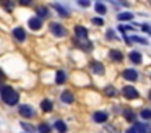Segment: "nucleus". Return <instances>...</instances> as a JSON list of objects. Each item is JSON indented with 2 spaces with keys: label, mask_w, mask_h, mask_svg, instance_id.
I'll list each match as a JSON object with an SVG mask.
<instances>
[{
  "label": "nucleus",
  "mask_w": 151,
  "mask_h": 133,
  "mask_svg": "<svg viewBox=\"0 0 151 133\" xmlns=\"http://www.w3.org/2000/svg\"><path fill=\"white\" fill-rule=\"evenodd\" d=\"M0 97L7 106H17L18 101H20L18 91L13 89L12 86H5V84H0Z\"/></svg>",
  "instance_id": "1"
},
{
  "label": "nucleus",
  "mask_w": 151,
  "mask_h": 133,
  "mask_svg": "<svg viewBox=\"0 0 151 133\" xmlns=\"http://www.w3.org/2000/svg\"><path fill=\"white\" fill-rule=\"evenodd\" d=\"M49 29H50V32H52L54 36H57V37H63V36L67 34V29L63 28L60 23H50Z\"/></svg>",
  "instance_id": "2"
},
{
  "label": "nucleus",
  "mask_w": 151,
  "mask_h": 133,
  "mask_svg": "<svg viewBox=\"0 0 151 133\" xmlns=\"http://www.w3.org/2000/svg\"><path fill=\"white\" fill-rule=\"evenodd\" d=\"M18 112H20V115L24 117V119H33L34 117V109L29 104H21V106L18 107Z\"/></svg>",
  "instance_id": "3"
},
{
  "label": "nucleus",
  "mask_w": 151,
  "mask_h": 133,
  "mask_svg": "<svg viewBox=\"0 0 151 133\" xmlns=\"http://www.w3.org/2000/svg\"><path fill=\"white\" fill-rule=\"evenodd\" d=\"M122 96L125 99H137L138 97V91L133 86H124L122 88Z\"/></svg>",
  "instance_id": "4"
},
{
  "label": "nucleus",
  "mask_w": 151,
  "mask_h": 133,
  "mask_svg": "<svg viewBox=\"0 0 151 133\" xmlns=\"http://www.w3.org/2000/svg\"><path fill=\"white\" fill-rule=\"evenodd\" d=\"M12 36H13V39H17L18 42H23L26 41V31H24L21 26H17V28L12 31Z\"/></svg>",
  "instance_id": "5"
},
{
  "label": "nucleus",
  "mask_w": 151,
  "mask_h": 133,
  "mask_svg": "<svg viewBox=\"0 0 151 133\" xmlns=\"http://www.w3.org/2000/svg\"><path fill=\"white\" fill-rule=\"evenodd\" d=\"M122 76H124V80H127V81H137L138 80V73H137V70H133V68H125V70L122 71Z\"/></svg>",
  "instance_id": "6"
},
{
  "label": "nucleus",
  "mask_w": 151,
  "mask_h": 133,
  "mask_svg": "<svg viewBox=\"0 0 151 133\" xmlns=\"http://www.w3.org/2000/svg\"><path fill=\"white\" fill-rule=\"evenodd\" d=\"M75 36L80 41H86V39H88V29L83 28L81 24H76L75 26Z\"/></svg>",
  "instance_id": "7"
},
{
  "label": "nucleus",
  "mask_w": 151,
  "mask_h": 133,
  "mask_svg": "<svg viewBox=\"0 0 151 133\" xmlns=\"http://www.w3.org/2000/svg\"><path fill=\"white\" fill-rule=\"evenodd\" d=\"M28 26H29V29H33V31H37V29H41V26H42V19L37 18V16H33V18L28 19Z\"/></svg>",
  "instance_id": "8"
},
{
  "label": "nucleus",
  "mask_w": 151,
  "mask_h": 133,
  "mask_svg": "<svg viewBox=\"0 0 151 133\" xmlns=\"http://www.w3.org/2000/svg\"><path fill=\"white\" fill-rule=\"evenodd\" d=\"M60 101L62 102H65V104H72L73 101H75V97H73V94H72V91H62V94H60Z\"/></svg>",
  "instance_id": "9"
},
{
  "label": "nucleus",
  "mask_w": 151,
  "mask_h": 133,
  "mask_svg": "<svg viewBox=\"0 0 151 133\" xmlns=\"http://www.w3.org/2000/svg\"><path fill=\"white\" fill-rule=\"evenodd\" d=\"M109 58L114 62H122L124 60V54L120 50H117V49H112V50H109Z\"/></svg>",
  "instance_id": "10"
},
{
  "label": "nucleus",
  "mask_w": 151,
  "mask_h": 133,
  "mask_svg": "<svg viewBox=\"0 0 151 133\" xmlns=\"http://www.w3.org/2000/svg\"><path fill=\"white\" fill-rule=\"evenodd\" d=\"M107 114L106 112H94L93 114V120H94L96 123H104V122H107Z\"/></svg>",
  "instance_id": "11"
},
{
  "label": "nucleus",
  "mask_w": 151,
  "mask_h": 133,
  "mask_svg": "<svg viewBox=\"0 0 151 133\" xmlns=\"http://www.w3.org/2000/svg\"><path fill=\"white\" fill-rule=\"evenodd\" d=\"M54 128L57 130V133H67V125L63 120H55L54 122Z\"/></svg>",
  "instance_id": "12"
},
{
  "label": "nucleus",
  "mask_w": 151,
  "mask_h": 133,
  "mask_svg": "<svg viewBox=\"0 0 151 133\" xmlns=\"http://www.w3.org/2000/svg\"><path fill=\"white\" fill-rule=\"evenodd\" d=\"M130 60L133 62L135 65H140L141 62H143V57H141V54L138 50H133V52H130Z\"/></svg>",
  "instance_id": "13"
},
{
  "label": "nucleus",
  "mask_w": 151,
  "mask_h": 133,
  "mask_svg": "<svg viewBox=\"0 0 151 133\" xmlns=\"http://www.w3.org/2000/svg\"><path fill=\"white\" fill-rule=\"evenodd\" d=\"M41 109H42L44 112H50V110L54 109V102L50 99H42V102H41Z\"/></svg>",
  "instance_id": "14"
},
{
  "label": "nucleus",
  "mask_w": 151,
  "mask_h": 133,
  "mask_svg": "<svg viewBox=\"0 0 151 133\" xmlns=\"http://www.w3.org/2000/svg\"><path fill=\"white\" fill-rule=\"evenodd\" d=\"M36 13H37V18H47V16H49V8H47V6H37L36 8Z\"/></svg>",
  "instance_id": "15"
},
{
  "label": "nucleus",
  "mask_w": 151,
  "mask_h": 133,
  "mask_svg": "<svg viewBox=\"0 0 151 133\" xmlns=\"http://www.w3.org/2000/svg\"><path fill=\"white\" fill-rule=\"evenodd\" d=\"M75 44H76V45H80V47H81L83 50H91V49H93V44L88 41V39H86V41H80V39H76Z\"/></svg>",
  "instance_id": "16"
},
{
  "label": "nucleus",
  "mask_w": 151,
  "mask_h": 133,
  "mask_svg": "<svg viewBox=\"0 0 151 133\" xmlns=\"http://www.w3.org/2000/svg\"><path fill=\"white\" fill-rule=\"evenodd\" d=\"M91 70L98 75H102L104 73V67H102L101 62H91Z\"/></svg>",
  "instance_id": "17"
},
{
  "label": "nucleus",
  "mask_w": 151,
  "mask_h": 133,
  "mask_svg": "<svg viewBox=\"0 0 151 133\" xmlns=\"http://www.w3.org/2000/svg\"><path fill=\"white\" fill-rule=\"evenodd\" d=\"M67 81V73L65 71H62V70H59L55 73V83L57 84H63Z\"/></svg>",
  "instance_id": "18"
},
{
  "label": "nucleus",
  "mask_w": 151,
  "mask_h": 133,
  "mask_svg": "<svg viewBox=\"0 0 151 133\" xmlns=\"http://www.w3.org/2000/svg\"><path fill=\"white\" fill-rule=\"evenodd\" d=\"M50 130H52V127L49 125V123H39L36 128V132L39 133H50Z\"/></svg>",
  "instance_id": "19"
},
{
  "label": "nucleus",
  "mask_w": 151,
  "mask_h": 133,
  "mask_svg": "<svg viewBox=\"0 0 151 133\" xmlns=\"http://www.w3.org/2000/svg\"><path fill=\"white\" fill-rule=\"evenodd\" d=\"M117 18H119V21H128V19H132V18H133V13H130V12L119 13V15H117Z\"/></svg>",
  "instance_id": "20"
},
{
  "label": "nucleus",
  "mask_w": 151,
  "mask_h": 133,
  "mask_svg": "<svg viewBox=\"0 0 151 133\" xmlns=\"http://www.w3.org/2000/svg\"><path fill=\"white\" fill-rule=\"evenodd\" d=\"M52 8H55L57 12H59L60 16H68V12H67V10L63 8L62 5H59V3H52Z\"/></svg>",
  "instance_id": "21"
},
{
  "label": "nucleus",
  "mask_w": 151,
  "mask_h": 133,
  "mask_svg": "<svg viewBox=\"0 0 151 133\" xmlns=\"http://www.w3.org/2000/svg\"><path fill=\"white\" fill-rule=\"evenodd\" d=\"M94 10H96V13H99V15H104V13L107 12L106 5H104V3H101V2H98V3L94 5Z\"/></svg>",
  "instance_id": "22"
},
{
  "label": "nucleus",
  "mask_w": 151,
  "mask_h": 133,
  "mask_svg": "<svg viewBox=\"0 0 151 133\" xmlns=\"http://www.w3.org/2000/svg\"><path fill=\"white\" fill-rule=\"evenodd\" d=\"M124 117H125V120H128V122H133L135 120V114L132 112V110H128V109H124Z\"/></svg>",
  "instance_id": "23"
},
{
  "label": "nucleus",
  "mask_w": 151,
  "mask_h": 133,
  "mask_svg": "<svg viewBox=\"0 0 151 133\" xmlns=\"http://www.w3.org/2000/svg\"><path fill=\"white\" fill-rule=\"evenodd\" d=\"M133 128H135V132H137V133H148V127L143 125V123H137Z\"/></svg>",
  "instance_id": "24"
},
{
  "label": "nucleus",
  "mask_w": 151,
  "mask_h": 133,
  "mask_svg": "<svg viewBox=\"0 0 151 133\" xmlns=\"http://www.w3.org/2000/svg\"><path fill=\"white\" fill-rule=\"evenodd\" d=\"M21 128H24V132H28V133L36 132V128H34L33 125H29V123H26V122H21Z\"/></svg>",
  "instance_id": "25"
},
{
  "label": "nucleus",
  "mask_w": 151,
  "mask_h": 133,
  "mask_svg": "<svg viewBox=\"0 0 151 133\" xmlns=\"http://www.w3.org/2000/svg\"><path fill=\"white\" fill-rule=\"evenodd\" d=\"M140 117L145 120H151V109H143L140 112Z\"/></svg>",
  "instance_id": "26"
},
{
  "label": "nucleus",
  "mask_w": 151,
  "mask_h": 133,
  "mask_svg": "<svg viewBox=\"0 0 151 133\" xmlns=\"http://www.w3.org/2000/svg\"><path fill=\"white\" fill-rule=\"evenodd\" d=\"M104 94L106 96H115V88L114 86H106Z\"/></svg>",
  "instance_id": "27"
},
{
  "label": "nucleus",
  "mask_w": 151,
  "mask_h": 133,
  "mask_svg": "<svg viewBox=\"0 0 151 133\" xmlns=\"http://www.w3.org/2000/svg\"><path fill=\"white\" fill-rule=\"evenodd\" d=\"M130 39H132L133 42H140V44H145V45L148 44V41H145L143 37H138V36H133V37H130ZM130 39H128V41H130Z\"/></svg>",
  "instance_id": "28"
},
{
  "label": "nucleus",
  "mask_w": 151,
  "mask_h": 133,
  "mask_svg": "<svg viewBox=\"0 0 151 133\" xmlns=\"http://www.w3.org/2000/svg\"><path fill=\"white\" fill-rule=\"evenodd\" d=\"M119 29H120L122 32H125V31H132V29H133V26H130V24H122V26H119Z\"/></svg>",
  "instance_id": "29"
},
{
  "label": "nucleus",
  "mask_w": 151,
  "mask_h": 133,
  "mask_svg": "<svg viewBox=\"0 0 151 133\" xmlns=\"http://www.w3.org/2000/svg\"><path fill=\"white\" fill-rule=\"evenodd\" d=\"M91 21H93V24H98V26H102V24H104L102 18H98V16H96V18H93Z\"/></svg>",
  "instance_id": "30"
},
{
  "label": "nucleus",
  "mask_w": 151,
  "mask_h": 133,
  "mask_svg": "<svg viewBox=\"0 0 151 133\" xmlns=\"http://www.w3.org/2000/svg\"><path fill=\"white\" fill-rule=\"evenodd\" d=\"M106 36H107V39H109V41H115V34H114V31H111V29H107Z\"/></svg>",
  "instance_id": "31"
},
{
  "label": "nucleus",
  "mask_w": 151,
  "mask_h": 133,
  "mask_svg": "<svg viewBox=\"0 0 151 133\" xmlns=\"http://www.w3.org/2000/svg\"><path fill=\"white\" fill-rule=\"evenodd\" d=\"M2 6H5L8 12H10V10H13V3H10V2H2Z\"/></svg>",
  "instance_id": "32"
},
{
  "label": "nucleus",
  "mask_w": 151,
  "mask_h": 133,
  "mask_svg": "<svg viewBox=\"0 0 151 133\" xmlns=\"http://www.w3.org/2000/svg\"><path fill=\"white\" fill-rule=\"evenodd\" d=\"M78 3H80L81 6H88V5H89V2H83V0H81V2H78Z\"/></svg>",
  "instance_id": "33"
},
{
  "label": "nucleus",
  "mask_w": 151,
  "mask_h": 133,
  "mask_svg": "<svg viewBox=\"0 0 151 133\" xmlns=\"http://www.w3.org/2000/svg\"><path fill=\"white\" fill-rule=\"evenodd\" d=\"M2 80H5V73H4L2 70H0V81H2Z\"/></svg>",
  "instance_id": "34"
},
{
  "label": "nucleus",
  "mask_w": 151,
  "mask_h": 133,
  "mask_svg": "<svg viewBox=\"0 0 151 133\" xmlns=\"http://www.w3.org/2000/svg\"><path fill=\"white\" fill-rule=\"evenodd\" d=\"M127 133H137V132H135V128H128Z\"/></svg>",
  "instance_id": "35"
},
{
  "label": "nucleus",
  "mask_w": 151,
  "mask_h": 133,
  "mask_svg": "<svg viewBox=\"0 0 151 133\" xmlns=\"http://www.w3.org/2000/svg\"><path fill=\"white\" fill-rule=\"evenodd\" d=\"M148 97H150V99H151V91H150V93H148Z\"/></svg>",
  "instance_id": "36"
}]
</instances>
